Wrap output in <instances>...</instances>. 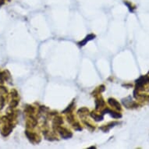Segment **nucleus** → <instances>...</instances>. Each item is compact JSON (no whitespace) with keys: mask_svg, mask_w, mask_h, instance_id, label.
<instances>
[{"mask_svg":"<svg viewBox=\"0 0 149 149\" xmlns=\"http://www.w3.org/2000/svg\"><path fill=\"white\" fill-rule=\"evenodd\" d=\"M148 84H149V76L145 75V76L140 77L136 81V88L134 91H139L144 90V86Z\"/></svg>","mask_w":149,"mask_h":149,"instance_id":"nucleus-1","label":"nucleus"},{"mask_svg":"<svg viewBox=\"0 0 149 149\" xmlns=\"http://www.w3.org/2000/svg\"><path fill=\"white\" fill-rule=\"evenodd\" d=\"M123 105L126 106L128 109H130V108H137L138 106V104L134 102H133L131 100V97L129 96V97H127V98H125V99H123Z\"/></svg>","mask_w":149,"mask_h":149,"instance_id":"nucleus-2","label":"nucleus"},{"mask_svg":"<svg viewBox=\"0 0 149 149\" xmlns=\"http://www.w3.org/2000/svg\"><path fill=\"white\" fill-rule=\"evenodd\" d=\"M57 130L59 131V133L61 134L62 137L64 138V139H67V138H70V137H72V133H70V131H69L65 128H62V127H59Z\"/></svg>","mask_w":149,"mask_h":149,"instance_id":"nucleus-3","label":"nucleus"},{"mask_svg":"<svg viewBox=\"0 0 149 149\" xmlns=\"http://www.w3.org/2000/svg\"><path fill=\"white\" fill-rule=\"evenodd\" d=\"M108 102H109V104L111 106L116 108V109L121 110V106H120V103L118 102L116 100V99H114V98H109Z\"/></svg>","mask_w":149,"mask_h":149,"instance_id":"nucleus-4","label":"nucleus"},{"mask_svg":"<svg viewBox=\"0 0 149 149\" xmlns=\"http://www.w3.org/2000/svg\"><path fill=\"white\" fill-rule=\"evenodd\" d=\"M26 135H27V138L32 142V143H35V142H39V141H38V137H37V135L33 134L31 132H29V131H26Z\"/></svg>","mask_w":149,"mask_h":149,"instance_id":"nucleus-5","label":"nucleus"},{"mask_svg":"<svg viewBox=\"0 0 149 149\" xmlns=\"http://www.w3.org/2000/svg\"><path fill=\"white\" fill-rule=\"evenodd\" d=\"M95 35L94 34H89L88 36L86 37V38L84 40L83 42H80L79 43V45H81V46H83V45H84L86 44V42H88V41H90V40H92L94 38H95Z\"/></svg>","mask_w":149,"mask_h":149,"instance_id":"nucleus-6","label":"nucleus"},{"mask_svg":"<svg viewBox=\"0 0 149 149\" xmlns=\"http://www.w3.org/2000/svg\"><path fill=\"white\" fill-rule=\"evenodd\" d=\"M96 104V109H98L99 108H101L102 106L105 105V102H104V101H103L102 98H100V99H97L95 102Z\"/></svg>","mask_w":149,"mask_h":149,"instance_id":"nucleus-7","label":"nucleus"},{"mask_svg":"<svg viewBox=\"0 0 149 149\" xmlns=\"http://www.w3.org/2000/svg\"><path fill=\"white\" fill-rule=\"evenodd\" d=\"M110 115L112 116L113 118H115V119H119V118L122 117V115L120 114V113H116V112H113L112 110H109V112Z\"/></svg>","mask_w":149,"mask_h":149,"instance_id":"nucleus-8","label":"nucleus"},{"mask_svg":"<svg viewBox=\"0 0 149 149\" xmlns=\"http://www.w3.org/2000/svg\"><path fill=\"white\" fill-rule=\"evenodd\" d=\"M91 117L94 118V120H95L96 121H101L103 120V116L100 115H96V114H93V113L91 114Z\"/></svg>","mask_w":149,"mask_h":149,"instance_id":"nucleus-9","label":"nucleus"},{"mask_svg":"<svg viewBox=\"0 0 149 149\" xmlns=\"http://www.w3.org/2000/svg\"><path fill=\"white\" fill-rule=\"evenodd\" d=\"M25 111L27 112V113H32L34 112V109L33 106H31V105H27L26 109H25Z\"/></svg>","mask_w":149,"mask_h":149,"instance_id":"nucleus-10","label":"nucleus"},{"mask_svg":"<svg viewBox=\"0 0 149 149\" xmlns=\"http://www.w3.org/2000/svg\"><path fill=\"white\" fill-rule=\"evenodd\" d=\"M88 109H86V108H83V109H81L78 111L79 114H84V113H88Z\"/></svg>","mask_w":149,"mask_h":149,"instance_id":"nucleus-11","label":"nucleus"},{"mask_svg":"<svg viewBox=\"0 0 149 149\" xmlns=\"http://www.w3.org/2000/svg\"><path fill=\"white\" fill-rule=\"evenodd\" d=\"M73 127H74V129L77 130H82V128L80 127V125H79L78 123H76V124H74Z\"/></svg>","mask_w":149,"mask_h":149,"instance_id":"nucleus-12","label":"nucleus"},{"mask_svg":"<svg viewBox=\"0 0 149 149\" xmlns=\"http://www.w3.org/2000/svg\"><path fill=\"white\" fill-rule=\"evenodd\" d=\"M6 92H7V91H6V89L5 88L0 87V94H5Z\"/></svg>","mask_w":149,"mask_h":149,"instance_id":"nucleus-13","label":"nucleus"},{"mask_svg":"<svg viewBox=\"0 0 149 149\" xmlns=\"http://www.w3.org/2000/svg\"><path fill=\"white\" fill-rule=\"evenodd\" d=\"M67 119H68V122L69 123H72L73 121V115H70L68 116V117H67Z\"/></svg>","mask_w":149,"mask_h":149,"instance_id":"nucleus-14","label":"nucleus"}]
</instances>
